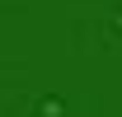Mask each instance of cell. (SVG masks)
Returning a JSON list of instances; mask_svg holds the SVG:
<instances>
[{
	"label": "cell",
	"mask_w": 122,
	"mask_h": 117,
	"mask_svg": "<svg viewBox=\"0 0 122 117\" xmlns=\"http://www.w3.org/2000/svg\"><path fill=\"white\" fill-rule=\"evenodd\" d=\"M117 28H122V19H117Z\"/></svg>",
	"instance_id": "obj_1"
}]
</instances>
